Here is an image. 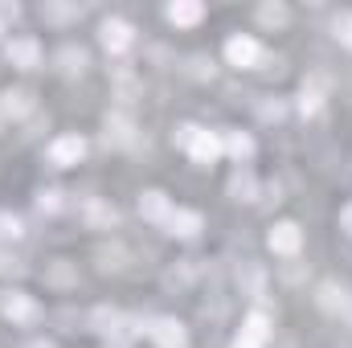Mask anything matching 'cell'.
Wrapping results in <instances>:
<instances>
[{"label":"cell","mask_w":352,"mask_h":348,"mask_svg":"<svg viewBox=\"0 0 352 348\" xmlns=\"http://www.w3.org/2000/svg\"><path fill=\"white\" fill-rule=\"evenodd\" d=\"M221 148H226V144H221L213 131H201V127H197V135H192V144H188V156H192L197 164H213V160L221 156Z\"/></svg>","instance_id":"cell-10"},{"label":"cell","mask_w":352,"mask_h":348,"mask_svg":"<svg viewBox=\"0 0 352 348\" xmlns=\"http://www.w3.org/2000/svg\"><path fill=\"white\" fill-rule=\"evenodd\" d=\"M87 156V140L82 135H58L54 144H50V164H58V168H70V164H78Z\"/></svg>","instance_id":"cell-3"},{"label":"cell","mask_w":352,"mask_h":348,"mask_svg":"<svg viewBox=\"0 0 352 348\" xmlns=\"http://www.w3.org/2000/svg\"><path fill=\"white\" fill-rule=\"evenodd\" d=\"M50 283H74V270H70V262H58V266L50 270Z\"/></svg>","instance_id":"cell-30"},{"label":"cell","mask_w":352,"mask_h":348,"mask_svg":"<svg viewBox=\"0 0 352 348\" xmlns=\"http://www.w3.org/2000/svg\"><path fill=\"white\" fill-rule=\"evenodd\" d=\"M192 74H197V78L213 74V62H205V58H192Z\"/></svg>","instance_id":"cell-35"},{"label":"cell","mask_w":352,"mask_h":348,"mask_svg":"<svg viewBox=\"0 0 352 348\" xmlns=\"http://www.w3.org/2000/svg\"><path fill=\"white\" fill-rule=\"evenodd\" d=\"M234 348H250V345H246V340H234Z\"/></svg>","instance_id":"cell-39"},{"label":"cell","mask_w":352,"mask_h":348,"mask_svg":"<svg viewBox=\"0 0 352 348\" xmlns=\"http://www.w3.org/2000/svg\"><path fill=\"white\" fill-rule=\"evenodd\" d=\"M25 266H21V259L8 250V246H0V274H21Z\"/></svg>","instance_id":"cell-27"},{"label":"cell","mask_w":352,"mask_h":348,"mask_svg":"<svg viewBox=\"0 0 352 348\" xmlns=\"http://www.w3.org/2000/svg\"><path fill=\"white\" fill-rule=\"evenodd\" d=\"M82 217H87L90 230H111V226H119V209L107 205V201H87V205H82Z\"/></svg>","instance_id":"cell-12"},{"label":"cell","mask_w":352,"mask_h":348,"mask_svg":"<svg viewBox=\"0 0 352 348\" xmlns=\"http://www.w3.org/2000/svg\"><path fill=\"white\" fill-rule=\"evenodd\" d=\"M258 21H263L266 29H283V25L291 21V12H287V4H278V0H266V4H258Z\"/></svg>","instance_id":"cell-18"},{"label":"cell","mask_w":352,"mask_h":348,"mask_svg":"<svg viewBox=\"0 0 352 348\" xmlns=\"http://www.w3.org/2000/svg\"><path fill=\"white\" fill-rule=\"evenodd\" d=\"M90 324H94V332L115 336V328H119V312H115V307H98V312L90 316Z\"/></svg>","instance_id":"cell-20"},{"label":"cell","mask_w":352,"mask_h":348,"mask_svg":"<svg viewBox=\"0 0 352 348\" xmlns=\"http://www.w3.org/2000/svg\"><path fill=\"white\" fill-rule=\"evenodd\" d=\"M148 336H152L160 348H188V332H184V324H180V320H168V316L152 320V324H148Z\"/></svg>","instance_id":"cell-5"},{"label":"cell","mask_w":352,"mask_h":348,"mask_svg":"<svg viewBox=\"0 0 352 348\" xmlns=\"http://www.w3.org/2000/svg\"><path fill=\"white\" fill-rule=\"evenodd\" d=\"M0 316L12 320V324H33L41 312H37V303H33L29 295H21V291H0Z\"/></svg>","instance_id":"cell-1"},{"label":"cell","mask_w":352,"mask_h":348,"mask_svg":"<svg viewBox=\"0 0 352 348\" xmlns=\"http://www.w3.org/2000/svg\"><path fill=\"white\" fill-rule=\"evenodd\" d=\"M33 107H37V98H33V90L29 87L0 90V119H25Z\"/></svg>","instance_id":"cell-2"},{"label":"cell","mask_w":352,"mask_h":348,"mask_svg":"<svg viewBox=\"0 0 352 348\" xmlns=\"http://www.w3.org/2000/svg\"><path fill=\"white\" fill-rule=\"evenodd\" d=\"M340 226H344V230H349V234H352V205H349V209H344V213H340Z\"/></svg>","instance_id":"cell-36"},{"label":"cell","mask_w":352,"mask_h":348,"mask_svg":"<svg viewBox=\"0 0 352 348\" xmlns=\"http://www.w3.org/2000/svg\"><path fill=\"white\" fill-rule=\"evenodd\" d=\"M25 348H54L50 340H33V345H25Z\"/></svg>","instance_id":"cell-37"},{"label":"cell","mask_w":352,"mask_h":348,"mask_svg":"<svg viewBox=\"0 0 352 348\" xmlns=\"http://www.w3.org/2000/svg\"><path fill=\"white\" fill-rule=\"evenodd\" d=\"M226 148H230L234 160H250V156H254V140H250L246 131H230V135H226Z\"/></svg>","instance_id":"cell-19"},{"label":"cell","mask_w":352,"mask_h":348,"mask_svg":"<svg viewBox=\"0 0 352 348\" xmlns=\"http://www.w3.org/2000/svg\"><path fill=\"white\" fill-rule=\"evenodd\" d=\"M266 336H270V320H266L263 312H254V316L242 324V336H238V340H246L250 348H263Z\"/></svg>","instance_id":"cell-14"},{"label":"cell","mask_w":352,"mask_h":348,"mask_svg":"<svg viewBox=\"0 0 352 348\" xmlns=\"http://www.w3.org/2000/svg\"><path fill=\"white\" fill-rule=\"evenodd\" d=\"M238 283H246V291H250V295H258V287H263V274H258L254 266H246V270L238 274Z\"/></svg>","instance_id":"cell-28"},{"label":"cell","mask_w":352,"mask_h":348,"mask_svg":"<svg viewBox=\"0 0 352 348\" xmlns=\"http://www.w3.org/2000/svg\"><path fill=\"white\" fill-rule=\"evenodd\" d=\"M173 238H184V242H192L197 234H201V213H192V209H173V217H168V226H164Z\"/></svg>","instance_id":"cell-11"},{"label":"cell","mask_w":352,"mask_h":348,"mask_svg":"<svg viewBox=\"0 0 352 348\" xmlns=\"http://www.w3.org/2000/svg\"><path fill=\"white\" fill-rule=\"evenodd\" d=\"M8 62H12L16 70H33V66L41 62V45H37L33 37H16V41H8Z\"/></svg>","instance_id":"cell-9"},{"label":"cell","mask_w":352,"mask_h":348,"mask_svg":"<svg viewBox=\"0 0 352 348\" xmlns=\"http://www.w3.org/2000/svg\"><path fill=\"white\" fill-rule=\"evenodd\" d=\"M192 135H197V127H192V123H184V127H176V144H180L184 152H188V144H192Z\"/></svg>","instance_id":"cell-33"},{"label":"cell","mask_w":352,"mask_h":348,"mask_svg":"<svg viewBox=\"0 0 352 348\" xmlns=\"http://www.w3.org/2000/svg\"><path fill=\"white\" fill-rule=\"evenodd\" d=\"M16 238H21V217L16 213H0V246H8Z\"/></svg>","instance_id":"cell-23"},{"label":"cell","mask_w":352,"mask_h":348,"mask_svg":"<svg viewBox=\"0 0 352 348\" xmlns=\"http://www.w3.org/2000/svg\"><path fill=\"white\" fill-rule=\"evenodd\" d=\"M332 33L340 37V45H349L352 50V12H340V17L332 21Z\"/></svg>","instance_id":"cell-26"},{"label":"cell","mask_w":352,"mask_h":348,"mask_svg":"<svg viewBox=\"0 0 352 348\" xmlns=\"http://www.w3.org/2000/svg\"><path fill=\"white\" fill-rule=\"evenodd\" d=\"M87 66V54L82 50H74V45H66L62 54H58V70H66V74H78Z\"/></svg>","instance_id":"cell-21"},{"label":"cell","mask_w":352,"mask_h":348,"mask_svg":"<svg viewBox=\"0 0 352 348\" xmlns=\"http://www.w3.org/2000/svg\"><path fill=\"white\" fill-rule=\"evenodd\" d=\"M140 213H144L152 226H168V217H173V205H168V197H164L160 188H148V193L140 197Z\"/></svg>","instance_id":"cell-8"},{"label":"cell","mask_w":352,"mask_h":348,"mask_svg":"<svg viewBox=\"0 0 352 348\" xmlns=\"http://www.w3.org/2000/svg\"><path fill=\"white\" fill-rule=\"evenodd\" d=\"M320 107H324V90L320 87H303V94H299V111H303V115H316Z\"/></svg>","instance_id":"cell-24"},{"label":"cell","mask_w":352,"mask_h":348,"mask_svg":"<svg viewBox=\"0 0 352 348\" xmlns=\"http://www.w3.org/2000/svg\"><path fill=\"white\" fill-rule=\"evenodd\" d=\"M102 135H107V144H115V148H127V144L135 140V127H131V119H127V115H107V123H102Z\"/></svg>","instance_id":"cell-13"},{"label":"cell","mask_w":352,"mask_h":348,"mask_svg":"<svg viewBox=\"0 0 352 348\" xmlns=\"http://www.w3.org/2000/svg\"><path fill=\"white\" fill-rule=\"evenodd\" d=\"M201 17H205V8L197 0H176V4H168V21L173 25H197Z\"/></svg>","instance_id":"cell-17"},{"label":"cell","mask_w":352,"mask_h":348,"mask_svg":"<svg viewBox=\"0 0 352 348\" xmlns=\"http://www.w3.org/2000/svg\"><path fill=\"white\" fill-rule=\"evenodd\" d=\"M98 37H102V45H107L111 54H127V50H131V41H135V29H131L127 21H102Z\"/></svg>","instance_id":"cell-7"},{"label":"cell","mask_w":352,"mask_h":348,"mask_svg":"<svg viewBox=\"0 0 352 348\" xmlns=\"http://www.w3.org/2000/svg\"><path fill=\"white\" fill-rule=\"evenodd\" d=\"M266 246H270L274 254H283V259H295V254H299V246H303V234H299V226H295V221H278V226L270 230Z\"/></svg>","instance_id":"cell-4"},{"label":"cell","mask_w":352,"mask_h":348,"mask_svg":"<svg viewBox=\"0 0 352 348\" xmlns=\"http://www.w3.org/2000/svg\"><path fill=\"white\" fill-rule=\"evenodd\" d=\"M226 58H230V66L250 70V66H258V62H263V50H258V41H254V37H230V41H226Z\"/></svg>","instance_id":"cell-6"},{"label":"cell","mask_w":352,"mask_h":348,"mask_svg":"<svg viewBox=\"0 0 352 348\" xmlns=\"http://www.w3.org/2000/svg\"><path fill=\"white\" fill-rule=\"evenodd\" d=\"M16 17H21V8H16V4H0V33H4Z\"/></svg>","instance_id":"cell-32"},{"label":"cell","mask_w":352,"mask_h":348,"mask_svg":"<svg viewBox=\"0 0 352 348\" xmlns=\"http://www.w3.org/2000/svg\"><path fill=\"white\" fill-rule=\"evenodd\" d=\"M82 8H74V4H41V17L45 21H70V17H78Z\"/></svg>","instance_id":"cell-25"},{"label":"cell","mask_w":352,"mask_h":348,"mask_svg":"<svg viewBox=\"0 0 352 348\" xmlns=\"http://www.w3.org/2000/svg\"><path fill=\"white\" fill-rule=\"evenodd\" d=\"M316 303H320L324 312H344V303H349V291H344L340 283H320V291H316Z\"/></svg>","instance_id":"cell-16"},{"label":"cell","mask_w":352,"mask_h":348,"mask_svg":"<svg viewBox=\"0 0 352 348\" xmlns=\"http://www.w3.org/2000/svg\"><path fill=\"white\" fill-rule=\"evenodd\" d=\"M188 279H192V270H188V266H180V270H168V279H164V283H168V287H188Z\"/></svg>","instance_id":"cell-31"},{"label":"cell","mask_w":352,"mask_h":348,"mask_svg":"<svg viewBox=\"0 0 352 348\" xmlns=\"http://www.w3.org/2000/svg\"><path fill=\"white\" fill-rule=\"evenodd\" d=\"M230 197L234 201H254L258 197V180H254L250 168H238V173L230 176Z\"/></svg>","instance_id":"cell-15"},{"label":"cell","mask_w":352,"mask_h":348,"mask_svg":"<svg viewBox=\"0 0 352 348\" xmlns=\"http://www.w3.org/2000/svg\"><path fill=\"white\" fill-rule=\"evenodd\" d=\"M344 316H349V324H352V291H349V303H344Z\"/></svg>","instance_id":"cell-38"},{"label":"cell","mask_w":352,"mask_h":348,"mask_svg":"<svg viewBox=\"0 0 352 348\" xmlns=\"http://www.w3.org/2000/svg\"><path fill=\"white\" fill-rule=\"evenodd\" d=\"M98 266L102 270H119L123 266V250H98Z\"/></svg>","instance_id":"cell-29"},{"label":"cell","mask_w":352,"mask_h":348,"mask_svg":"<svg viewBox=\"0 0 352 348\" xmlns=\"http://www.w3.org/2000/svg\"><path fill=\"white\" fill-rule=\"evenodd\" d=\"M263 119H283V102H263Z\"/></svg>","instance_id":"cell-34"},{"label":"cell","mask_w":352,"mask_h":348,"mask_svg":"<svg viewBox=\"0 0 352 348\" xmlns=\"http://www.w3.org/2000/svg\"><path fill=\"white\" fill-rule=\"evenodd\" d=\"M115 348H123V345H115Z\"/></svg>","instance_id":"cell-40"},{"label":"cell","mask_w":352,"mask_h":348,"mask_svg":"<svg viewBox=\"0 0 352 348\" xmlns=\"http://www.w3.org/2000/svg\"><path fill=\"white\" fill-rule=\"evenodd\" d=\"M62 205H66L62 188H41V193H37V209H41V213L54 217V213H62Z\"/></svg>","instance_id":"cell-22"}]
</instances>
